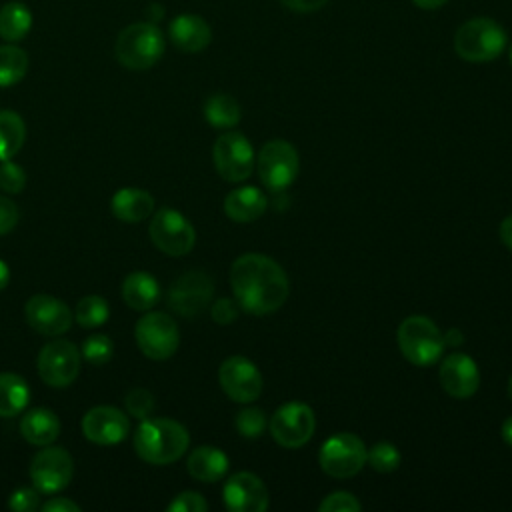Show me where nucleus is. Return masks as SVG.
<instances>
[{"label": "nucleus", "mask_w": 512, "mask_h": 512, "mask_svg": "<svg viewBox=\"0 0 512 512\" xmlns=\"http://www.w3.org/2000/svg\"><path fill=\"white\" fill-rule=\"evenodd\" d=\"M122 298L132 310H152L160 298L158 280L144 270L130 272L122 282Z\"/></svg>", "instance_id": "nucleus-23"}, {"label": "nucleus", "mask_w": 512, "mask_h": 512, "mask_svg": "<svg viewBox=\"0 0 512 512\" xmlns=\"http://www.w3.org/2000/svg\"><path fill=\"white\" fill-rule=\"evenodd\" d=\"M238 312H240V306L232 298H218L210 306V314L216 324H232L238 318Z\"/></svg>", "instance_id": "nucleus-40"}, {"label": "nucleus", "mask_w": 512, "mask_h": 512, "mask_svg": "<svg viewBox=\"0 0 512 512\" xmlns=\"http://www.w3.org/2000/svg\"><path fill=\"white\" fill-rule=\"evenodd\" d=\"M366 446L352 432L332 434L320 448V468L332 478H352L366 464Z\"/></svg>", "instance_id": "nucleus-7"}, {"label": "nucleus", "mask_w": 512, "mask_h": 512, "mask_svg": "<svg viewBox=\"0 0 512 512\" xmlns=\"http://www.w3.org/2000/svg\"><path fill=\"white\" fill-rule=\"evenodd\" d=\"M172 44L182 52H200L212 40V30L208 22L198 14H180L170 22L168 28Z\"/></svg>", "instance_id": "nucleus-20"}, {"label": "nucleus", "mask_w": 512, "mask_h": 512, "mask_svg": "<svg viewBox=\"0 0 512 512\" xmlns=\"http://www.w3.org/2000/svg\"><path fill=\"white\" fill-rule=\"evenodd\" d=\"M26 322L44 336H60L72 326V312L66 302L48 296V294H34L28 298L24 306Z\"/></svg>", "instance_id": "nucleus-16"}, {"label": "nucleus", "mask_w": 512, "mask_h": 512, "mask_svg": "<svg viewBox=\"0 0 512 512\" xmlns=\"http://www.w3.org/2000/svg\"><path fill=\"white\" fill-rule=\"evenodd\" d=\"M418 8H422V10H436V8H440V6H444L448 0H412Z\"/></svg>", "instance_id": "nucleus-46"}, {"label": "nucleus", "mask_w": 512, "mask_h": 512, "mask_svg": "<svg viewBox=\"0 0 512 512\" xmlns=\"http://www.w3.org/2000/svg\"><path fill=\"white\" fill-rule=\"evenodd\" d=\"M114 354V344L106 334H92L82 344V356L96 366L106 364Z\"/></svg>", "instance_id": "nucleus-34"}, {"label": "nucleus", "mask_w": 512, "mask_h": 512, "mask_svg": "<svg viewBox=\"0 0 512 512\" xmlns=\"http://www.w3.org/2000/svg\"><path fill=\"white\" fill-rule=\"evenodd\" d=\"M270 434L282 448H302L314 434L316 418L308 404L286 402L270 418Z\"/></svg>", "instance_id": "nucleus-12"}, {"label": "nucleus", "mask_w": 512, "mask_h": 512, "mask_svg": "<svg viewBox=\"0 0 512 512\" xmlns=\"http://www.w3.org/2000/svg\"><path fill=\"white\" fill-rule=\"evenodd\" d=\"M212 292L214 286L210 276L202 270H190L172 282L168 290V304L176 314L194 318L210 304Z\"/></svg>", "instance_id": "nucleus-15"}, {"label": "nucleus", "mask_w": 512, "mask_h": 512, "mask_svg": "<svg viewBox=\"0 0 512 512\" xmlns=\"http://www.w3.org/2000/svg\"><path fill=\"white\" fill-rule=\"evenodd\" d=\"M298 166L296 148L280 138L266 142L256 156L258 176L270 192H284L296 180Z\"/></svg>", "instance_id": "nucleus-6"}, {"label": "nucleus", "mask_w": 512, "mask_h": 512, "mask_svg": "<svg viewBox=\"0 0 512 512\" xmlns=\"http://www.w3.org/2000/svg\"><path fill=\"white\" fill-rule=\"evenodd\" d=\"M124 404H126V410L130 416L138 418V420H144L152 414L154 410V396L150 390L146 388H132L126 398H124Z\"/></svg>", "instance_id": "nucleus-35"}, {"label": "nucleus", "mask_w": 512, "mask_h": 512, "mask_svg": "<svg viewBox=\"0 0 512 512\" xmlns=\"http://www.w3.org/2000/svg\"><path fill=\"white\" fill-rule=\"evenodd\" d=\"M32 28V12L24 2L12 0L0 8V38L6 42L22 40Z\"/></svg>", "instance_id": "nucleus-27"}, {"label": "nucleus", "mask_w": 512, "mask_h": 512, "mask_svg": "<svg viewBox=\"0 0 512 512\" xmlns=\"http://www.w3.org/2000/svg\"><path fill=\"white\" fill-rule=\"evenodd\" d=\"M266 196L256 186H242L224 198V212L234 222H252L266 212Z\"/></svg>", "instance_id": "nucleus-21"}, {"label": "nucleus", "mask_w": 512, "mask_h": 512, "mask_svg": "<svg viewBox=\"0 0 512 512\" xmlns=\"http://www.w3.org/2000/svg\"><path fill=\"white\" fill-rule=\"evenodd\" d=\"M230 286L238 306L254 316L276 312L290 290L282 266L258 252L242 254L232 262Z\"/></svg>", "instance_id": "nucleus-1"}, {"label": "nucleus", "mask_w": 512, "mask_h": 512, "mask_svg": "<svg viewBox=\"0 0 512 512\" xmlns=\"http://www.w3.org/2000/svg\"><path fill=\"white\" fill-rule=\"evenodd\" d=\"M510 64H512V46H510Z\"/></svg>", "instance_id": "nucleus-50"}, {"label": "nucleus", "mask_w": 512, "mask_h": 512, "mask_svg": "<svg viewBox=\"0 0 512 512\" xmlns=\"http://www.w3.org/2000/svg\"><path fill=\"white\" fill-rule=\"evenodd\" d=\"M18 224V208L16 204L0 194V236L14 230Z\"/></svg>", "instance_id": "nucleus-41"}, {"label": "nucleus", "mask_w": 512, "mask_h": 512, "mask_svg": "<svg viewBox=\"0 0 512 512\" xmlns=\"http://www.w3.org/2000/svg\"><path fill=\"white\" fill-rule=\"evenodd\" d=\"M136 344L150 360L170 358L180 344L178 324L166 312H148L136 322Z\"/></svg>", "instance_id": "nucleus-8"}, {"label": "nucleus", "mask_w": 512, "mask_h": 512, "mask_svg": "<svg viewBox=\"0 0 512 512\" xmlns=\"http://www.w3.org/2000/svg\"><path fill=\"white\" fill-rule=\"evenodd\" d=\"M154 246L168 256H184L194 248L196 230L190 220L174 208H160L148 226Z\"/></svg>", "instance_id": "nucleus-9"}, {"label": "nucleus", "mask_w": 512, "mask_h": 512, "mask_svg": "<svg viewBox=\"0 0 512 512\" xmlns=\"http://www.w3.org/2000/svg\"><path fill=\"white\" fill-rule=\"evenodd\" d=\"M26 186V172L12 160L0 162V188L8 194H20Z\"/></svg>", "instance_id": "nucleus-36"}, {"label": "nucleus", "mask_w": 512, "mask_h": 512, "mask_svg": "<svg viewBox=\"0 0 512 512\" xmlns=\"http://www.w3.org/2000/svg\"><path fill=\"white\" fill-rule=\"evenodd\" d=\"M166 510L168 512H206L208 510V502L204 500L202 494L186 490V492L176 494Z\"/></svg>", "instance_id": "nucleus-39"}, {"label": "nucleus", "mask_w": 512, "mask_h": 512, "mask_svg": "<svg viewBox=\"0 0 512 512\" xmlns=\"http://www.w3.org/2000/svg\"><path fill=\"white\" fill-rule=\"evenodd\" d=\"M498 234H500L502 244H504L506 248H510V250H512V214H510V216H506V218L500 222V230H498Z\"/></svg>", "instance_id": "nucleus-44"}, {"label": "nucleus", "mask_w": 512, "mask_h": 512, "mask_svg": "<svg viewBox=\"0 0 512 512\" xmlns=\"http://www.w3.org/2000/svg\"><path fill=\"white\" fill-rule=\"evenodd\" d=\"M444 334L428 316H408L398 326V348L414 366H430L444 352Z\"/></svg>", "instance_id": "nucleus-4"}, {"label": "nucleus", "mask_w": 512, "mask_h": 512, "mask_svg": "<svg viewBox=\"0 0 512 512\" xmlns=\"http://www.w3.org/2000/svg\"><path fill=\"white\" fill-rule=\"evenodd\" d=\"M288 10L294 12H316L320 10L328 0H280Z\"/></svg>", "instance_id": "nucleus-43"}, {"label": "nucleus", "mask_w": 512, "mask_h": 512, "mask_svg": "<svg viewBox=\"0 0 512 512\" xmlns=\"http://www.w3.org/2000/svg\"><path fill=\"white\" fill-rule=\"evenodd\" d=\"M186 468L198 482H216L228 472V456L216 446H198L190 452Z\"/></svg>", "instance_id": "nucleus-24"}, {"label": "nucleus", "mask_w": 512, "mask_h": 512, "mask_svg": "<svg viewBox=\"0 0 512 512\" xmlns=\"http://www.w3.org/2000/svg\"><path fill=\"white\" fill-rule=\"evenodd\" d=\"M216 172L226 182L246 180L256 164L250 140L240 132H224L216 138L212 148Z\"/></svg>", "instance_id": "nucleus-11"}, {"label": "nucleus", "mask_w": 512, "mask_h": 512, "mask_svg": "<svg viewBox=\"0 0 512 512\" xmlns=\"http://www.w3.org/2000/svg\"><path fill=\"white\" fill-rule=\"evenodd\" d=\"M506 46L504 28L492 18H472L454 34V50L466 62H490Z\"/></svg>", "instance_id": "nucleus-5"}, {"label": "nucleus", "mask_w": 512, "mask_h": 512, "mask_svg": "<svg viewBox=\"0 0 512 512\" xmlns=\"http://www.w3.org/2000/svg\"><path fill=\"white\" fill-rule=\"evenodd\" d=\"M30 400L26 380L12 372H0V416L12 418L20 414Z\"/></svg>", "instance_id": "nucleus-26"}, {"label": "nucleus", "mask_w": 512, "mask_h": 512, "mask_svg": "<svg viewBox=\"0 0 512 512\" xmlns=\"http://www.w3.org/2000/svg\"><path fill=\"white\" fill-rule=\"evenodd\" d=\"M400 462H402V456L392 442H376L366 452V464H370L372 470L382 474L394 472L400 466Z\"/></svg>", "instance_id": "nucleus-32"}, {"label": "nucleus", "mask_w": 512, "mask_h": 512, "mask_svg": "<svg viewBox=\"0 0 512 512\" xmlns=\"http://www.w3.org/2000/svg\"><path fill=\"white\" fill-rule=\"evenodd\" d=\"M236 430L244 438H258L266 430V414L260 408L248 406L236 414Z\"/></svg>", "instance_id": "nucleus-33"}, {"label": "nucleus", "mask_w": 512, "mask_h": 512, "mask_svg": "<svg viewBox=\"0 0 512 512\" xmlns=\"http://www.w3.org/2000/svg\"><path fill=\"white\" fill-rule=\"evenodd\" d=\"M38 374L52 388L70 386L80 374V350L64 338L50 340L38 354Z\"/></svg>", "instance_id": "nucleus-10"}, {"label": "nucleus", "mask_w": 512, "mask_h": 512, "mask_svg": "<svg viewBox=\"0 0 512 512\" xmlns=\"http://www.w3.org/2000/svg\"><path fill=\"white\" fill-rule=\"evenodd\" d=\"M508 396H510V400H512V376H510V380H508Z\"/></svg>", "instance_id": "nucleus-49"}, {"label": "nucleus", "mask_w": 512, "mask_h": 512, "mask_svg": "<svg viewBox=\"0 0 512 512\" xmlns=\"http://www.w3.org/2000/svg\"><path fill=\"white\" fill-rule=\"evenodd\" d=\"M20 434L34 446H48L60 434V420L48 408H32L20 418Z\"/></svg>", "instance_id": "nucleus-25"}, {"label": "nucleus", "mask_w": 512, "mask_h": 512, "mask_svg": "<svg viewBox=\"0 0 512 512\" xmlns=\"http://www.w3.org/2000/svg\"><path fill=\"white\" fill-rule=\"evenodd\" d=\"M110 318V306L102 296L90 294L84 296L74 310V320L82 326V328H96L106 324V320Z\"/></svg>", "instance_id": "nucleus-31"}, {"label": "nucleus", "mask_w": 512, "mask_h": 512, "mask_svg": "<svg viewBox=\"0 0 512 512\" xmlns=\"http://www.w3.org/2000/svg\"><path fill=\"white\" fill-rule=\"evenodd\" d=\"M218 382L224 394L240 404L258 400L264 388V380L256 364L244 356H230L220 364Z\"/></svg>", "instance_id": "nucleus-14"}, {"label": "nucleus", "mask_w": 512, "mask_h": 512, "mask_svg": "<svg viewBox=\"0 0 512 512\" xmlns=\"http://www.w3.org/2000/svg\"><path fill=\"white\" fill-rule=\"evenodd\" d=\"M222 498L230 512H264L268 508V490L252 472L232 474L224 484Z\"/></svg>", "instance_id": "nucleus-18"}, {"label": "nucleus", "mask_w": 512, "mask_h": 512, "mask_svg": "<svg viewBox=\"0 0 512 512\" xmlns=\"http://www.w3.org/2000/svg\"><path fill=\"white\" fill-rule=\"evenodd\" d=\"M8 508L14 512H32L40 508V492L36 488L22 486L10 494Z\"/></svg>", "instance_id": "nucleus-38"}, {"label": "nucleus", "mask_w": 512, "mask_h": 512, "mask_svg": "<svg viewBox=\"0 0 512 512\" xmlns=\"http://www.w3.org/2000/svg\"><path fill=\"white\" fill-rule=\"evenodd\" d=\"M442 388L458 400L470 398L480 386V372L476 362L462 352L448 354L438 370Z\"/></svg>", "instance_id": "nucleus-19"}, {"label": "nucleus", "mask_w": 512, "mask_h": 512, "mask_svg": "<svg viewBox=\"0 0 512 512\" xmlns=\"http://www.w3.org/2000/svg\"><path fill=\"white\" fill-rule=\"evenodd\" d=\"M8 280H10V270H8V264H6L4 260H0V290H4V288H6Z\"/></svg>", "instance_id": "nucleus-48"}, {"label": "nucleus", "mask_w": 512, "mask_h": 512, "mask_svg": "<svg viewBox=\"0 0 512 512\" xmlns=\"http://www.w3.org/2000/svg\"><path fill=\"white\" fill-rule=\"evenodd\" d=\"M112 214L128 224L142 222L154 210V198L142 188H120L110 200Z\"/></svg>", "instance_id": "nucleus-22"}, {"label": "nucleus", "mask_w": 512, "mask_h": 512, "mask_svg": "<svg viewBox=\"0 0 512 512\" xmlns=\"http://www.w3.org/2000/svg\"><path fill=\"white\" fill-rule=\"evenodd\" d=\"M42 512H78L80 506L64 496H54L50 500H46L42 506H40Z\"/></svg>", "instance_id": "nucleus-42"}, {"label": "nucleus", "mask_w": 512, "mask_h": 512, "mask_svg": "<svg viewBox=\"0 0 512 512\" xmlns=\"http://www.w3.org/2000/svg\"><path fill=\"white\" fill-rule=\"evenodd\" d=\"M464 342V338H462V332L460 330H448L446 334H444V344L446 346H454V344H462Z\"/></svg>", "instance_id": "nucleus-45"}, {"label": "nucleus", "mask_w": 512, "mask_h": 512, "mask_svg": "<svg viewBox=\"0 0 512 512\" xmlns=\"http://www.w3.org/2000/svg\"><path fill=\"white\" fill-rule=\"evenodd\" d=\"M28 72V54L14 42L0 46V88L18 84Z\"/></svg>", "instance_id": "nucleus-30"}, {"label": "nucleus", "mask_w": 512, "mask_h": 512, "mask_svg": "<svg viewBox=\"0 0 512 512\" xmlns=\"http://www.w3.org/2000/svg\"><path fill=\"white\" fill-rule=\"evenodd\" d=\"M318 510L320 512H358V510H362V504H360V500H356L354 494L338 490V492L328 494L320 502Z\"/></svg>", "instance_id": "nucleus-37"}, {"label": "nucleus", "mask_w": 512, "mask_h": 512, "mask_svg": "<svg viewBox=\"0 0 512 512\" xmlns=\"http://www.w3.org/2000/svg\"><path fill=\"white\" fill-rule=\"evenodd\" d=\"M26 138V126L18 112L0 110V162L12 160Z\"/></svg>", "instance_id": "nucleus-28"}, {"label": "nucleus", "mask_w": 512, "mask_h": 512, "mask_svg": "<svg viewBox=\"0 0 512 512\" xmlns=\"http://www.w3.org/2000/svg\"><path fill=\"white\" fill-rule=\"evenodd\" d=\"M130 432L128 416L114 406H94L82 418V434L86 440L112 446L122 442Z\"/></svg>", "instance_id": "nucleus-17"}, {"label": "nucleus", "mask_w": 512, "mask_h": 512, "mask_svg": "<svg viewBox=\"0 0 512 512\" xmlns=\"http://www.w3.org/2000/svg\"><path fill=\"white\" fill-rule=\"evenodd\" d=\"M74 474V462L68 450L60 446H42L30 462V478L40 494L64 490Z\"/></svg>", "instance_id": "nucleus-13"}, {"label": "nucleus", "mask_w": 512, "mask_h": 512, "mask_svg": "<svg viewBox=\"0 0 512 512\" xmlns=\"http://www.w3.org/2000/svg\"><path fill=\"white\" fill-rule=\"evenodd\" d=\"M164 48V34L154 22H134L118 34L114 54L124 68L146 70L162 58Z\"/></svg>", "instance_id": "nucleus-3"}, {"label": "nucleus", "mask_w": 512, "mask_h": 512, "mask_svg": "<svg viewBox=\"0 0 512 512\" xmlns=\"http://www.w3.org/2000/svg\"><path fill=\"white\" fill-rule=\"evenodd\" d=\"M502 438L506 444L512 446V416H508L504 422H502Z\"/></svg>", "instance_id": "nucleus-47"}, {"label": "nucleus", "mask_w": 512, "mask_h": 512, "mask_svg": "<svg viewBox=\"0 0 512 512\" xmlns=\"http://www.w3.org/2000/svg\"><path fill=\"white\" fill-rule=\"evenodd\" d=\"M188 430L170 418H144L134 432L136 454L154 466L176 462L188 450Z\"/></svg>", "instance_id": "nucleus-2"}, {"label": "nucleus", "mask_w": 512, "mask_h": 512, "mask_svg": "<svg viewBox=\"0 0 512 512\" xmlns=\"http://www.w3.org/2000/svg\"><path fill=\"white\" fill-rule=\"evenodd\" d=\"M240 106L230 94H212L204 102V118L214 128H234L240 122Z\"/></svg>", "instance_id": "nucleus-29"}]
</instances>
